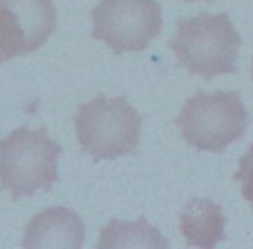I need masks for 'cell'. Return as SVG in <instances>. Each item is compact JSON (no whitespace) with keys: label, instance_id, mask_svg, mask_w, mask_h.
I'll return each instance as SVG.
<instances>
[{"label":"cell","instance_id":"cell-13","mask_svg":"<svg viewBox=\"0 0 253 249\" xmlns=\"http://www.w3.org/2000/svg\"><path fill=\"white\" fill-rule=\"evenodd\" d=\"M252 79H253V61H252Z\"/></svg>","mask_w":253,"mask_h":249},{"label":"cell","instance_id":"cell-2","mask_svg":"<svg viewBox=\"0 0 253 249\" xmlns=\"http://www.w3.org/2000/svg\"><path fill=\"white\" fill-rule=\"evenodd\" d=\"M61 147L46 129L18 127L0 141V188L9 191L12 201L49 191L58 182V157Z\"/></svg>","mask_w":253,"mask_h":249},{"label":"cell","instance_id":"cell-3","mask_svg":"<svg viewBox=\"0 0 253 249\" xmlns=\"http://www.w3.org/2000/svg\"><path fill=\"white\" fill-rule=\"evenodd\" d=\"M75 127L82 151L94 161L115 160L137 151L142 116L124 97L97 96L79 107Z\"/></svg>","mask_w":253,"mask_h":249},{"label":"cell","instance_id":"cell-9","mask_svg":"<svg viewBox=\"0 0 253 249\" xmlns=\"http://www.w3.org/2000/svg\"><path fill=\"white\" fill-rule=\"evenodd\" d=\"M98 249L109 248H169V242L145 218L137 221L112 219L101 228L100 239L95 245Z\"/></svg>","mask_w":253,"mask_h":249},{"label":"cell","instance_id":"cell-4","mask_svg":"<svg viewBox=\"0 0 253 249\" xmlns=\"http://www.w3.org/2000/svg\"><path fill=\"white\" fill-rule=\"evenodd\" d=\"M174 122L189 147L220 154L244 135L249 113L238 91H198L185 101Z\"/></svg>","mask_w":253,"mask_h":249},{"label":"cell","instance_id":"cell-11","mask_svg":"<svg viewBox=\"0 0 253 249\" xmlns=\"http://www.w3.org/2000/svg\"><path fill=\"white\" fill-rule=\"evenodd\" d=\"M3 63H6V60H5V57L2 54H0V66H2Z\"/></svg>","mask_w":253,"mask_h":249},{"label":"cell","instance_id":"cell-7","mask_svg":"<svg viewBox=\"0 0 253 249\" xmlns=\"http://www.w3.org/2000/svg\"><path fill=\"white\" fill-rule=\"evenodd\" d=\"M85 239V224L72 209L54 206L30 219L24 230L23 246L79 249Z\"/></svg>","mask_w":253,"mask_h":249},{"label":"cell","instance_id":"cell-10","mask_svg":"<svg viewBox=\"0 0 253 249\" xmlns=\"http://www.w3.org/2000/svg\"><path fill=\"white\" fill-rule=\"evenodd\" d=\"M234 179L241 185V196L246 201L250 203L253 209V145L247 154L240 160L238 170L234 173Z\"/></svg>","mask_w":253,"mask_h":249},{"label":"cell","instance_id":"cell-12","mask_svg":"<svg viewBox=\"0 0 253 249\" xmlns=\"http://www.w3.org/2000/svg\"><path fill=\"white\" fill-rule=\"evenodd\" d=\"M183 2H186V3H192V2H200V0H183Z\"/></svg>","mask_w":253,"mask_h":249},{"label":"cell","instance_id":"cell-8","mask_svg":"<svg viewBox=\"0 0 253 249\" xmlns=\"http://www.w3.org/2000/svg\"><path fill=\"white\" fill-rule=\"evenodd\" d=\"M222 207L210 199H192L180 215V231L188 246L210 249L225 240Z\"/></svg>","mask_w":253,"mask_h":249},{"label":"cell","instance_id":"cell-5","mask_svg":"<svg viewBox=\"0 0 253 249\" xmlns=\"http://www.w3.org/2000/svg\"><path fill=\"white\" fill-rule=\"evenodd\" d=\"M91 20L92 38L118 55L145 51L163 29V12L155 0H100Z\"/></svg>","mask_w":253,"mask_h":249},{"label":"cell","instance_id":"cell-6","mask_svg":"<svg viewBox=\"0 0 253 249\" xmlns=\"http://www.w3.org/2000/svg\"><path fill=\"white\" fill-rule=\"evenodd\" d=\"M20 55L38 51L57 29V11L52 0H0Z\"/></svg>","mask_w":253,"mask_h":249},{"label":"cell","instance_id":"cell-1","mask_svg":"<svg viewBox=\"0 0 253 249\" xmlns=\"http://www.w3.org/2000/svg\"><path fill=\"white\" fill-rule=\"evenodd\" d=\"M169 47L189 73L211 79L237 70L241 38L228 14L203 12L179 20Z\"/></svg>","mask_w":253,"mask_h":249}]
</instances>
